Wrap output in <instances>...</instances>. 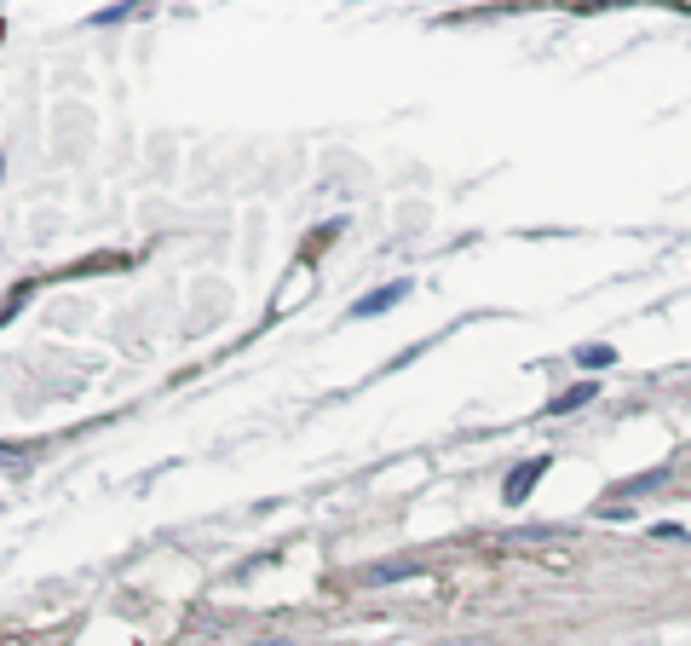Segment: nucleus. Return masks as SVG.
<instances>
[{
  "label": "nucleus",
  "mask_w": 691,
  "mask_h": 646,
  "mask_svg": "<svg viewBox=\"0 0 691 646\" xmlns=\"http://www.w3.org/2000/svg\"><path fill=\"white\" fill-rule=\"evenodd\" d=\"M577 363H587V370H599V363H611V347H582Z\"/></svg>",
  "instance_id": "obj_4"
},
{
  "label": "nucleus",
  "mask_w": 691,
  "mask_h": 646,
  "mask_svg": "<svg viewBox=\"0 0 691 646\" xmlns=\"http://www.w3.org/2000/svg\"><path fill=\"white\" fill-rule=\"evenodd\" d=\"M254 646H294V641H254Z\"/></svg>",
  "instance_id": "obj_6"
},
{
  "label": "nucleus",
  "mask_w": 691,
  "mask_h": 646,
  "mask_svg": "<svg viewBox=\"0 0 691 646\" xmlns=\"http://www.w3.org/2000/svg\"><path fill=\"white\" fill-rule=\"evenodd\" d=\"M547 474V456H531V462H519L513 474H507V484H501V497L507 502H524V491H531V484Z\"/></svg>",
  "instance_id": "obj_1"
},
{
  "label": "nucleus",
  "mask_w": 691,
  "mask_h": 646,
  "mask_svg": "<svg viewBox=\"0 0 691 646\" xmlns=\"http://www.w3.org/2000/svg\"><path fill=\"white\" fill-rule=\"evenodd\" d=\"M594 398V381H582V387H571V393H559L554 404H547V416H565V410H577V404H587Z\"/></svg>",
  "instance_id": "obj_3"
},
{
  "label": "nucleus",
  "mask_w": 691,
  "mask_h": 646,
  "mask_svg": "<svg viewBox=\"0 0 691 646\" xmlns=\"http://www.w3.org/2000/svg\"><path fill=\"white\" fill-rule=\"evenodd\" d=\"M403 295H410V283H386V289H369V295H363L352 312H357V318H375V312H386V307H398Z\"/></svg>",
  "instance_id": "obj_2"
},
{
  "label": "nucleus",
  "mask_w": 691,
  "mask_h": 646,
  "mask_svg": "<svg viewBox=\"0 0 691 646\" xmlns=\"http://www.w3.org/2000/svg\"><path fill=\"white\" fill-rule=\"evenodd\" d=\"M410 572H415V565H410V560H398V565H375L369 577H375V583H386V577H410Z\"/></svg>",
  "instance_id": "obj_5"
}]
</instances>
